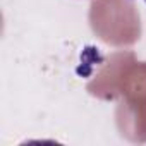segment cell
<instances>
[{"label": "cell", "instance_id": "obj_1", "mask_svg": "<svg viewBox=\"0 0 146 146\" xmlns=\"http://www.w3.org/2000/svg\"><path fill=\"white\" fill-rule=\"evenodd\" d=\"M143 2H144V4H146V0H143Z\"/></svg>", "mask_w": 146, "mask_h": 146}]
</instances>
